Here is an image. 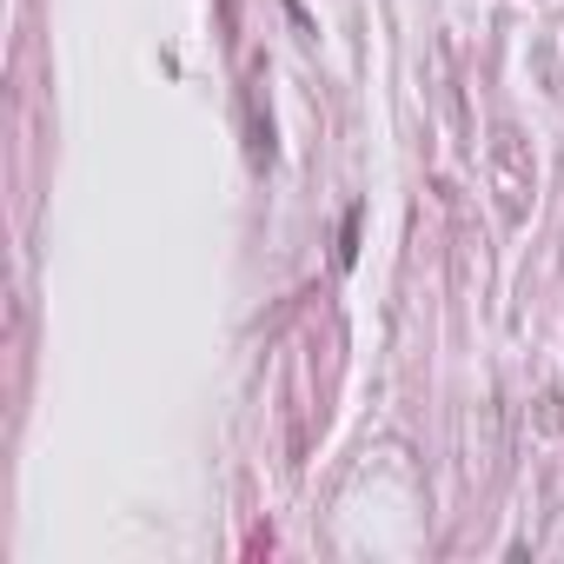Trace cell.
<instances>
[{
  "label": "cell",
  "mask_w": 564,
  "mask_h": 564,
  "mask_svg": "<svg viewBox=\"0 0 564 564\" xmlns=\"http://www.w3.org/2000/svg\"><path fill=\"white\" fill-rule=\"evenodd\" d=\"M359 219H366V213L352 206V213H346V226H339V265H352V259H359Z\"/></svg>",
  "instance_id": "1"
}]
</instances>
